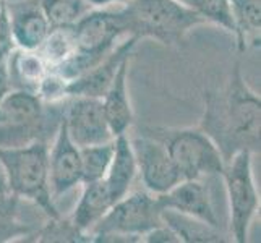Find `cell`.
Segmentation results:
<instances>
[{
  "mask_svg": "<svg viewBox=\"0 0 261 243\" xmlns=\"http://www.w3.org/2000/svg\"><path fill=\"white\" fill-rule=\"evenodd\" d=\"M218 146L224 160L239 151L259 154L261 99L247 83L237 60L227 83L204 93V109L198 125Z\"/></svg>",
  "mask_w": 261,
  "mask_h": 243,
  "instance_id": "cell-1",
  "label": "cell"
},
{
  "mask_svg": "<svg viewBox=\"0 0 261 243\" xmlns=\"http://www.w3.org/2000/svg\"><path fill=\"white\" fill-rule=\"evenodd\" d=\"M65 117V101L44 102L26 89H12L0 101V148L49 143Z\"/></svg>",
  "mask_w": 261,
  "mask_h": 243,
  "instance_id": "cell-2",
  "label": "cell"
},
{
  "mask_svg": "<svg viewBox=\"0 0 261 243\" xmlns=\"http://www.w3.org/2000/svg\"><path fill=\"white\" fill-rule=\"evenodd\" d=\"M125 36L154 39L163 46H178L204 18L177 0H128L119 8Z\"/></svg>",
  "mask_w": 261,
  "mask_h": 243,
  "instance_id": "cell-3",
  "label": "cell"
},
{
  "mask_svg": "<svg viewBox=\"0 0 261 243\" xmlns=\"http://www.w3.org/2000/svg\"><path fill=\"white\" fill-rule=\"evenodd\" d=\"M5 190L36 204L47 218H60L49 185V143L0 148Z\"/></svg>",
  "mask_w": 261,
  "mask_h": 243,
  "instance_id": "cell-4",
  "label": "cell"
},
{
  "mask_svg": "<svg viewBox=\"0 0 261 243\" xmlns=\"http://www.w3.org/2000/svg\"><path fill=\"white\" fill-rule=\"evenodd\" d=\"M164 224L158 196L146 190L128 192L89 232L91 241H141L149 230Z\"/></svg>",
  "mask_w": 261,
  "mask_h": 243,
  "instance_id": "cell-5",
  "label": "cell"
},
{
  "mask_svg": "<svg viewBox=\"0 0 261 243\" xmlns=\"http://www.w3.org/2000/svg\"><path fill=\"white\" fill-rule=\"evenodd\" d=\"M146 130L164 143L184 180L221 178L226 160L214 141L200 127Z\"/></svg>",
  "mask_w": 261,
  "mask_h": 243,
  "instance_id": "cell-6",
  "label": "cell"
},
{
  "mask_svg": "<svg viewBox=\"0 0 261 243\" xmlns=\"http://www.w3.org/2000/svg\"><path fill=\"white\" fill-rule=\"evenodd\" d=\"M253 152L239 151L226 160L221 178L229 203V235L237 243L248 241L251 222L259 211V195L253 177Z\"/></svg>",
  "mask_w": 261,
  "mask_h": 243,
  "instance_id": "cell-7",
  "label": "cell"
},
{
  "mask_svg": "<svg viewBox=\"0 0 261 243\" xmlns=\"http://www.w3.org/2000/svg\"><path fill=\"white\" fill-rule=\"evenodd\" d=\"M130 141L135 160H137L138 175L146 192L151 195H163L178 182H182V175L174 160L170 159L164 143L159 138L143 128L138 137Z\"/></svg>",
  "mask_w": 261,
  "mask_h": 243,
  "instance_id": "cell-8",
  "label": "cell"
},
{
  "mask_svg": "<svg viewBox=\"0 0 261 243\" xmlns=\"http://www.w3.org/2000/svg\"><path fill=\"white\" fill-rule=\"evenodd\" d=\"M65 127L78 148L114 140L101 99L70 96L65 99Z\"/></svg>",
  "mask_w": 261,
  "mask_h": 243,
  "instance_id": "cell-9",
  "label": "cell"
},
{
  "mask_svg": "<svg viewBox=\"0 0 261 243\" xmlns=\"http://www.w3.org/2000/svg\"><path fill=\"white\" fill-rule=\"evenodd\" d=\"M49 185L54 201L82 185V154L62 120L49 145Z\"/></svg>",
  "mask_w": 261,
  "mask_h": 243,
  "instance_id": "cell-10",
  "label": "cell"
},
{
  "mask_svg": "<svg viewBox=\"0 0 261 243\" xmlns=\"http://www.w3.org/2000/svg\"><path fill=\"white\" fill-rule=\"evenodd\" d=\"M213 178H187L163 195H156L163 209H172L182 214L193 215L221 229V221L214 208L210 182Z\"/></svg>",
  "mask_w": 261,
  "mask_h": 243,
  "instance_id": "cell-11",
  "label": "cell"
},
{
  "mask_svg": "<svg viewBox=\"0 0 261 243\" xmlns=\"http://www.w3.org/2000/svg\"><path fill=\"white\" fill-rule=\"evenodd\" d=\"M138 39L133 36H127L123 42H119L117 46L107 53V56L97 62L83 75H80L67 83V96H85V97H96L102 99V96L111 88L112 81L119 67L127 59H132L133 49L137 47Z\"/></svg>",
  "mask_w": 261,
  "mask_h": 243,
  "instance_id": "cell-12",
  "label": "cell"
},
{
  "mask_svg": "<svg viewBox=\"0 0 261 243\" xmlns=\"http://www.w3.org/2000/svg\"><path fill=\"white\" fill-rule=\"evenodd\" d=\"M47 215L38 206L0 190V243L34 237Z\"/></svg>",
  "mask_w": 261,
  "mask_h": 243,
  "instance_id": "cell-13",
  "label": "cell"
},
{
  "mask_svg": "<svg viewBox=\"0 0 261 243\" xmlns=\"http://www.w3.org/2000/svg\"><path fill=\"white\" fill-rule=\"evenodd\" d=\"M7 12L13 46L16 49L38 50L52 30L42 13L39 0L7 2Z\"/></svg>",
  "mask_w": 261,
  "mask_h": 243,
  "instance_id": "cell-14",
  "label": "cell"
},
{
  "mask_svg": "<svg viewBox=\"0 0 261 243\" xmlns=\"http://www.w3.org/2000/svg\"><path fill=\"white\" fill-rule=\"evenodd\" d=\"M128 67L130 59H127L119 67L111 88L101 99L106 119L112 130L114 138L127 133L135 122V112L128 96Z\"/></svg>",
  "mask_w": 261,
  "mask_h": 243,
  "instance_id": "cell-15",
  "label": "cell"
},
{
  "mask_svg": "<svg viewBox=\"0 0 261 243\" xmlns=\"http://www.w3.org/2000/svg\"><path fill=\"white\" fill-rule=\"evenodd\" d=\"M114 203L115 201L104 178L83 183V193L80 196L70 219L80 232L89 237L91 229L104 218ZM89 241H91V237H89Z\"/></svg>",
  "mask_w": 261,
  "mask_h": 243,
  "instance_id": "cell-16",
  "label": "cell"
},
{
  "mask_svg": "<svg viewBox=\"0 0 261 243\" xmlns=\"http://www.w3.org/2000/svg\"><path fill=\"white\" fill-rule=\"evenodd\" d=\"M137 175V160H135V152L128 133L119 134V137L114 138V156L109 170L104 177L114 201H119L120 198H123L132 190V185Z\"/></svg>",
  "mask_w": 261,
  "mask_h": 243,
  "instance_id": "cell-17",
  "label": "cell"
},
{
  "mask_svg": "<svg viewBox=\"0 0 261 243\" xmlns=\"http://www.w3.org/2000/svg\"><path fill=\"white\" fill-rule=\"evenodd\" d=\"M7 62L12 89H26V91L36 93L41 79L50 70L39 50H24L15 47L8 53Z\"/></svg>",
  "mask_w": 261,
  "mask_h": 243,
  "instance_id": "cell-18",
  "label": "cell"
},
{
  "mask_svg": "<svg viewBox=\"0 0 261 243\" xmlns=\"http://www.w3.org/2000/svg\"><path fill=\"white\" fill-rule=\"evenodd\" d=\"M164 224L172 229L180 241L187 243H224L230 238L221 229L210 226L208 222L196 219L193 215L182 214L172 209H163Z\"/></svg>",
  "mask_w": 261,
  "mask_h": 243,
  "instance_id": "cell-19",
  "label": "cell"
},
{
  "mask_svg": "<svg viewBox=\"0 0 261 243\" xmlns=\"http://www.w3.org/2000/svg\"><path fill=\"white\" fill-rule=\"evenodd\" d=\"M236 20V41L239 53L250 46H259L261 34V0H230Z\"/></svg>",
  "mask_w": 261,
  "mask_h": 243,
  "instance_id": "cell-20",
  "label": "cell"
},
{
  "mask_svg": "<svg viewBox=\"0 0 261 243\" xmlns=\"http://www.w3.org/2000/svg\"><path fill=\"white\" fill-rule=\"evenodd\" d=\"M80 154H82V185L102 180L114 156V140L101 145L80 148Z\"/></svg>",
  "mask_w": 261,
  "mask_h": 243,
  "instance_id": "cell-21",
  "label": "cell"
},
{
  "mask_svg": "<svg viewBox=\"0 0 261 243\" xmlns=\"http://www.w3.org/2000/svg\"><path fill=\"white\" fill-rule=\"evenodd\" d=\"M39 5L50 28H70L91 10L86 0H39Z\"/></svg>",
  "mask_w": 261,
  "mask_h": 243,
  "instance_id": "cell-22",
  "label": "cell"
},
{
  "mask_svg": "<svg viewBox=\"0 0 261 243\" xmlns=\"http://www.w3.org/2000/svg\"><path fill=\"white\" fill-rule=\"evenodd\" d=\"M38 50L50 68L65 62L75 52V39L71 26L70 28H52Z\"/></svg>",
  "mask_w": 261,
  "mask_h": 243,
  "instance_id": "cell-23",
  "label": "cell"
},
{
  "mask_svg": "<svg viewBox=\"0 0 261 243\" xmlns=\"http://www.w3.org/2000/svg\"><path fill=\"white\" fill-rule=\"evenodd\" d=\"M188 7L200 13L206 23H213L232 36H236L237 28L230 0H190Z\"/></svg>",
  "mask_w": 261,
  "mask_h": 243,
  "instance_id": "cell-24",
  "label": "cell"
},
{
  "mask_svg": "<svg viewBox=\"0 0 261 243\" xmlns=\"http://www.w3.org/2000/svg\"><path fill=\"white\" fill-rule=\"evenodd\" d=\"M67 83H68V79L59 75L57 71L49 70V73L41 79L38 89H36V94H38L44 102L65 101L68 97L67 96Z\"/></svg>",
  "mask_w": 261,
  "mask_h": 243,
  "instance_id": "cell-25",
  "label": "cell"
},
{
  "mask_svg": "<svg viewBox=\"0 0 261 243\" xmlns=\"http://www.w3.org/2000/svg\"><path fill=\"white\" fill-rule=\"evenodd\" d=\"M141 241H146V243H178L180 240L177 237V233L170 229L167 224H161V226L149 230L146 235L141 238Z\"/></svg>",
  "mask_w": 261,
  "mask_h": 243,
  "instance_id": "cell-26",
  "label": "cell"
},
{
  "mask_svg": "<svg viewBox=\"0 0 261 243\" xmlns=\"http://www.w3.org/2000/svg\"><path fill=\"white\" fill-rule=\"evenodd\" d=\"M8 53L0 50V101L12 91L10 75H8Z\"/></svg>",
  "mask_w": 261,
  "mask_h": 243,
  "instance_id": "cell-27",
  "label": "cell"
},
{
  "mask_svg": "<svg viewBox=\"0 0 261 243\" xmlns=\"http://www.w3.org/2000/svg\"><path fill=\"white\" fill-rule=\"evenodd\" d=\"M128 0H86V4L91 5V8H106V7H111L115 4H125Z\"/></svg>",
  "mask_w": 261,
  "mask_h": 243,
  "instance_id": "cell-28",
  "label": "cell"
},
{
  "mask_svg": "<svg viewBox=\"0 0 261 243\" xmlns=\"http://www.w3.org/2000/svg\"><path fill=\"white\" fill-rule=\"evenodd\" d=\"M0 190H5V178H4L2 167H0Z\"/></svg>",
  "mask_w": 261,
  "mask_h": 243,
  "instance_id": "cell-29",
  "label": "cell"
},
{
  "mask_svg": "<svg viewBox=\"0 0 261 243\" xmlns=\"http://www.w3.org/2000/svg\"><path fill=\"white\" fill-rule=\"evenodd\" d=\"M177 2H180V4H184V5L188 7V4H190V0H177Z\"/></svg>",
  "mask_w": 261,
  "mask_h": 243,
  "instance_id": "cell-30",
  "label": "cell"
}]
</instances>
